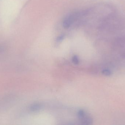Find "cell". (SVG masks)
<instances>
[{
	"instance_id": "5",
	"label": "cell",
	"mask_w": 125,
	"mask_h": 125,
	"mask_svg": "<svg viewBox=\"0 0 125 125\" xmlns=\"http://www.w3.org/2000/svg\"><path fill=\"white\" fill-rule=\"evenodd\" d=\"M72 60H73V62L75 64H78L79 63V60L77 56H74L73 57Z\"/></svg>"
},
{
	"instance_id": "3",
	"label": "cell",
	"mask_w": 125,
	"mask_h": 125,
	"mask_svg": "<svg viewBox=\"0 0 125 125\" xmlns=\"http://www.w3.org/2000/svg\"><path fill=\"white\" fill-rule=\"evenodd\" d=\"M102 73L104 75L109 76L111 75L112 72L110 69H105L103 70L102 72Z\"/></svg>"
},
{
	"instance_id": "4",
	"label": "cell",
	"mask_w": 125,
	"mask_h": 125,
	"mask_svg": "<svg viewBox=\"0 0 125 125\" xmlns=\"http://www.w3.org/2000/svg\"><path fill=\"white\" fill-rule=\"evenodd\" d=\"M85 115V112L83 110H80L78 112V117L80 119H83L84 118Z\"/></svg>"
},
{
	"instance_id": "2",
	"label": "cell",
	"mask_w": 125,
	"mask_h": 125,
	"mask_svg": "<svg viewBox=\"0 0 125 125\" xmlns=\"http://www.w3.org/2000/svg\"><path fill=\"white\" fill-rule=\"evenodd\" d=\"M41 108V105L37 103L33 104L30 107V110L31 111L36 112L40 110Z\"/></svg>"
},
{
	"instance_id": "1",
	"label": "cell",
	"mask_w": 125,
	"mask_h": 125,
	"mask_svg": "<svg viewBox=\"0 0 125 125\" xmlns=\"http://www.w3.org/2000/svg\"><path fill=\"white\" fill-rule=\"evenodd\" d=\"M81 12H75L70 14L66 17L63 23V26L65 28H69L76 21L81 14Z\"/></svg>"
}]
</instances>
